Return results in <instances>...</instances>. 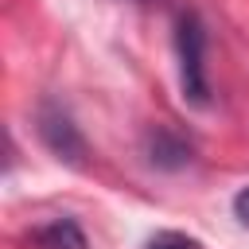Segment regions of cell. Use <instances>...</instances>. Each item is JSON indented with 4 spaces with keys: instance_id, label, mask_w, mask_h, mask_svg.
<instances>
[{
    "instance_id": "cell-1",
    "label": "cell",
    "mask_w": 249,
    "mask_h": 249,
    "mask_svg": "<svg viewBox=\"0 0 249 249\" xmlns=\"http://www.w3.org/2000/svg\"><path fill=\"white\" fill-rule=\"evenodd\" d=\"M175 70L183 101L195 109L210 105V74H206V27L198 12H179L175 19Z\"/></svg>"
},
{
    "instance_id": "cell-2",
    "label": "cell",
    "mask_w": 249,
    "mask_h": 249,
    "mask_svg": "<svg viewBox=\"0 0 249 249\" xmlns=\"http://www.w3.org/2000/svg\"><path fill=\"white\" fill-rule=\"evenodd\" d=\"M35 132H39V140L47 144V152L54 160H62L70 167L86 163V136H82V128L74 124V117H70V109L62 101H54V97L39 101V109H35Z\"/></svg>"
},
{
    "instance_id": "cell-3",
    "label": "cell",
    "mask_w": 249,
    "mask_h": 249,
    "mask_svg": "<svg viewBox=\"0 0 249 249\" xmlns=\"http://www.w3.org/2000/svg\"><path fill=\"white\" fill-rule=\"evenodd\" d=\"M140 144H144L148 163L160 167V171H183V167L195 160V144H191L179 128H171V124H152Z\"/></svg>"
},
{
    "instance_id": "cell-4",
    "label": "cell",
    "mask_w": 249,
    "mask_h": 249,
    "mask_svg": "<svg viewBox=\"0 0 249 249\" xmlns=\"http://www.w3.org/2000/svg\"><path fill=\"white\" fill-rule=\"evenodd\" d=\"M31 241H35V249H89L86 230L74 218H54V222L39 226L31 233Z\"/></svg>"
},
{
    "instance_id": "cell-5",
    "label": "cell",
    "mask_w": 249,
    "mask_h": 249,
    "mask_svg": "<svg viewBox=\"0 0 249 249\" xmlns=\"http://www.w3.org/2000/svg\"><path fill=\"white\" fill-rule=\"evenodd\" d=\"M144 249H195V241H187V237H179V233H160V237H152Z\"/></svg>"
},
{
    "instance_id": "cell-6",
    "label": "cell",
    "mask_w": 249,
    "mask_h": 249,
    "mask_svg": "<svg viewBox=\"0 0 249 249\" xmlns=\"http://www.w3.org/2000/svg\"><path fill=\"white\" fill-rule=\"evenodd\" d=\"M233 214H237L241 226H249V187H241V191L233 195Z\"/></svg>"
}]
</instances>
